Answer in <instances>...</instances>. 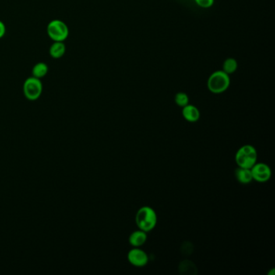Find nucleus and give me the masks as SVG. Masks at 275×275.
<instances>
[{
  "label": "nucleus",
  "mask_w": 275,
  "mask_h": 275,
  "mask_svg": "<svg viewBox=\"0 0 275 275\" xmlns=\"http://www.w3.org/2000/svg\"><path fill=\"white\" fill-rule=\"evenodd\" d=\"M181 114L186 121L190 123L197 122L200 118V112H199V109L195 106L191 105V104H188V105L182 107Z\"/></svg>",
  "instance_id": "8"
},
{
  "label": "nucleus",
  "mask_w": 275,
  "mask_h": 275,
  "mask_svg": "<svg viewBox=\"0 0 275 275\" xmlns=\"http://www.w3.org/2000/svg\"><path fill=\"white\" fill-rule=\"evenodd\" d=\"M181 250L185 255H189L193 251L192 244L190 242H184L182 247H181Z\"/></svg>",
  "instance_id": "17"
},
{
  "label": "nucleus",
  "mask_w": 275,
  "mask_h": 275,
  "mask_svg": "<svg viewBox=\"0 0 275 275\" xmlns=\"http://www.w3.org/2000/svg\"><path fill=\"white\" fill-rule=\"evenodd\" d=\"M174 101L177 105L184 107L189 104V97L184 92H178L176 94Z\"/></svg>",
  "instance_id": "15"
},
{
  "label": "nucleus",
  "mask_w": 275,
  "mask_h": 275,
  "mask_svg": "<svg viewBox=\"0 0 275 275\" xmlns=\"http://www.w3.org/2000/svg\"><path fill=\"white\" fill-rule=\"evenodd\" d=\"M69 28L60 19H54L47 26V33L54 41H65L69 36Z\"/></svg>",
  "instance_id": "4"
},
{
  "label": "nucleus",
  "mask_w": 275,
  "mask_h": 275,
  "mask_svg": "<svg viewBox=\"0 0 275 275\" xmlns=\"http://www.w3.org/2000/svg\"><path fill=\"white\" fill-rule=\"evenodd\" d=\"M157 223V213L151 207H142L136 212V224L139 230L149 233L154 230Z\"/></svg>",
  "instance_id": "1"
},
{
  "label": "nucleus",
  "mask_w": 275,
  "mask_h": 275,
  "mask_svg": "<svg viewBox=\"0 0 275 275\" xmlns=\"http://www.w3.org/2000/svg\"><path fill=\"white\" fill-rule=\"evenodd\" d=\"M197 267L193 262L184 260L178 265V272L182 275H195L197 273Z\"/></svg>",
  "instance_id": "12"
},
{
  "label": "nucleus",
  "mask_w": 275,
  "mask_h": 275,
  "mask_svg": "<svg viewBox=\"0 0 275 275\" xmlns=\"http://www.w3.org/2000/svg\"><path fill=\"white\" fill-rule=\"evenodd\" d=\"M66 51L65 43L63 41H54L50 48V55L55 59L62 58Z\"/></svg>",
  "instance_id": "10"
},
{
  "label": "nucleus",
  "mask_w": 275,
  "mask_h": 275,
  "mask_svg": "<svg viewBox=\"0 0 275 275\" xmlns=\"http://www.w3.org/2000/svg\"><path fill=\"white\" fill-rule=\"evenodd\" d=\"M258 160V152L251 145L241 146L236 153L235 161L238 167L251 169L256 164Z\"/></svg>",
  "instance_id": "3"
},
{
  "label": "nucleus",
  "mask_w": 275,
  "mask_h": 275,
  "mask_svg": "<svg viewBox=\"0 0 275 275\" xmlns=\"http://www.w3.org/2000/svg\"><path fill=\"white\" fill-rule=\"evenodd\" d=\"M236 178L241 184H250L253 181L252 173L250 169L238 167L235 171Z\"/></svg>",
  "instance_id": "11"
},
{
  "label": "nucleus",
  "mask_w": 275,
  "mask_h": 275,
  "mask_svg": "<svg viewBox=\"0 0 275 275\" xmlns=\"http://www.w3.org/2000/svg\"><path fill=\"white\" fill-rule=\"evenodd\" d=\"M24 95L27 100L35 101L38 100L43 91L42 82L40 79L32 76L25 81L23 86Z\"/></svg>",
  "instance_id": "5"
},
{
  "label": "nucleus",
  "mask_w": 275,
  "mask_h": 275,
  "mask_svg": "<svg viewBox=\"0 0 275 275\" xmlns=\"http://www.w3.org/2000/svg\"><path fill=\"white\" fill-rule=\"evenodd\" d=\"M250 170L253 179L258 182H266L271 178V169L266 163H256Z\"/></svg>",
  "instance_id": "6"
},
{
  "label": "nucleus",
  "mask_w": 275,
  "mask_h": 275,
  "mask_svg": "<svg viewBox=\"0 0 275 275\" xmlns=\"http://www.w3.org/2000/svg\"><path fill=\"white\" fill-rule=\"evenodd\" d=\"M147 233L139 230L131 233V235L129 236V238H128V241H129V244L132 247L140 248V247L145 245V242L147 241Z\"/></svg>",
  "instance_id": "9"
},
{
  "label": "nucleus",
  "mask_w": 275,
  "mask_h": 275,
  "mask_svg": "<svg viewBox=\"0 0 275 275\" xmlns=\"http://www.w3.org/2000/svg\"><path fill=\"white\" fill-rule=\"evenodd\" d=\"M231 80L230 75L223 71L212 73L208 79V88L213 94H221L228 89Z\"/></svg>",
  "instance_id": "2"
},
{
  "label": "nucleus",
  "mask_w": 275,
  "mask_h": 275,
  "mask_svg": "<svg viewBox=\"0 0 275 275\" xmlns=\"http://www.w3.org/2000/svg\"><path fill=\"white\" fill-rule=\"evenodd\" d=\"M237 67H238V63H237V60L233 58H228L224 61L222 71L230 75L236 72Z\"/></svg>",
  "instance_id": "14"
},
{
  "label": "nucleus",
  "mask_w": 275,
  "mask_h": 275,
  "mask_svg": "<svg viewBox=\"0 0 275 275\" xmlns=\"http://www.w3.org/2000/svg\"><path fill=\"white\" fill-rule=\"evenodd\" d=\"M6 26L4 25V22L0 20V39L4 37V35L6 34Z\"/></svg>",
  "instance_id": "18"
},
{
  "label": "nucleus",
  "mask_w": 275,
  "mask_h": 275,
  "mask_svg": "<svg viewBox=\"0 0 275 275\" xmlns=\"http://www.w3.org/2000/svg\"><path fill=\"white\" fill-rule=\"evenodd\" d=\"M128 260L132 266L143 267L149 262V256L146 252L141 248L133 247V248L128 252Z\"/></svg>",
  "instance_id": "7"
},
{
  "label": "nucleus",
  "mask_w": 275,
  "mask_h": 275,
  "mask_svg": "<svg viewBox=\"0 0 275 275\" xmlns=\"http://www.w3.org/2000/svg\"><path fill=\"white\" fill-rule=\"evenodd\" d=\"M49 72V67L44 62H38L33 66L32 75L37 79H42Z\"/></svg>",
  "instance_id": "13"
},
{
  "label": "nucleus",
  "mask_w": 275,
  "mask_h": 275,
  "mask_svg": "<svg viewBox=\"0 0 275 275\" xmlns=\"http://www.w3.org/2000/svg\"><path fill=\"white\" fill-rule=\"evenodd\" d=\"M195 4L202 8H209L213 6L215 0H195Z\"/></svg>",
  "instance_id": "16"
}]
</instances>
